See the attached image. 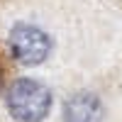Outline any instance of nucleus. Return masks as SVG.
Masks as SVG:
<instances>
[{"mask_svg": "<svg viewBox=\"0 0 122 122\" xmlns=\"http://www.w3.org/2000/svg\"><path fill=\"white\" fill-rule=\"evenodd\" d=\"M103 105L93 93H76L64 105V122H100Z\"/></svg>", "mask_w": 122, "mask_h": 122, "instance_id": "obj_3", "label": "nucleus"}, {"mask_svg": "<svg viewBox=\"0 0 122 122\" xmlns=\"http://www.w3.org/2000/svg\"><path fill=\"white\" fill-rule=\"evenodd\" d=\"M5 86V64H3V54H0V90Z\"/></svg>", "mask_w": 122, "mask_h": 122, "instance_id": "obj_4", "label": "nucleus"}, {"mask_svg": "<svg viewBox=\"0 0 122 122\" xmlns=\"http://www.w3.org/2000/svg\"><path fill=\"white\" fill-rule=\"evenodd\" d=\"M10 46H12V54H15V59L20 64L37 66L51 51V39L39 27L20 22V25L12 27V32H10Z\"/></svg>", "mask_w": 122, "mask_h": 122, "instance_id": "obj_2", "label": "nucleus"}, {"mask_svg": "<svg viewBox=\"0 0 122 122\" xmlns=\"http://www.w3.org/2000/svg\"><path fill=\"white\" fill-rule=\"evenodd\" d=\"M7 110L17 122H42L51 110V90L42 81L17 78L7 90Z\"/></svg>", "mask_w": 122, "mask_h": 122, "instance_id": "obj_1", "label": "nucleus"}]
</instances>
